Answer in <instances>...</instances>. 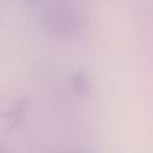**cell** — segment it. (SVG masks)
I'll return each mask as SVG.
<instances>
[{"instance_id": "cell-2", "label": "cell", "mask_w": 153, "mask_h": 153, "mask_svg": "<svg viewBox=\"0 0 153 153\" xmlns=\"http://www.w3.org/2000/svg\"><path fill=\"white\" fill-rule=\"evenodd\" d=\"M71 83L74 89L81 94H89L91 90V83L89 81V76L85 74L83 71H76L71 76Z\"/></svg>"}, {"instance_id": "cell-1", "label": "cell", "mask_w": 153, "mask_h": 153, "mask_svg": "<svg viewBox=\"0 0 153 153\" xmlns=\"http://www.w3.org/2000/svg\"><path fill=\"white\" fill-rule=\"evenodd\" d=\"M42 23L48 32L66 38L78 36L83 30L81 16L66 1L50 5L43 12Z\"/></svg>"}, {"instance_id": "cell-3", "label": "cell", "mask_w": 153, "mask_h": 153, "mask_svg": "<svg viewBox=\"0 0 153 153\" xmlns=\"http://www.w3.org/2000/svg\"><path fill=\"white\" fill-rule=\"evenodd\" d=\"M27 3H30V4H36V3H39L40 0H26Z\"/></svg>"}]
</instances>
